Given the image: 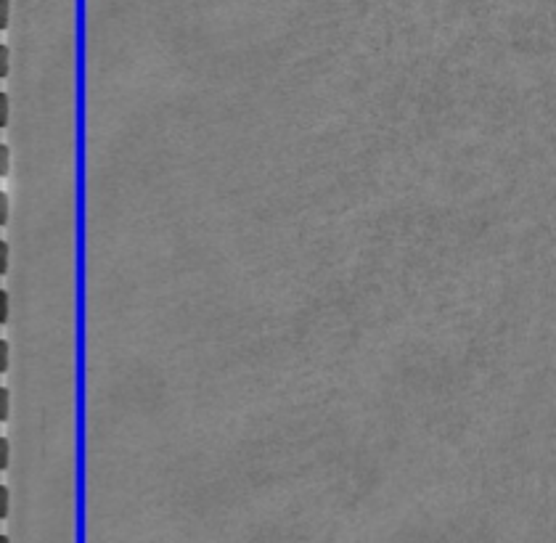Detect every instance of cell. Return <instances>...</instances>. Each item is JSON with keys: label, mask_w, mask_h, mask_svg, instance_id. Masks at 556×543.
<instances>
[{"label": "cell", "mask_w": 556, "mask_h": 543, "mask_svg": "<svg viewBox=\"0 0 556 543\" xmlns=\"http://www.w3.org/2000/svg\"><path fill=\"white\" fill-rule=\"evenodd\" d=\"M8 72H11V48L8 45H0V77H8Z\"/></svg>", "instance_id": "cell-3"}, {"label": "cell", "mask_w": 556, "mask_h": 543, "mask_svg": "<svg viewBox=\"0 0 556 543\" xmlns=\"http://www.w3.org/2000/svg\"><path fill=\"white\" fill-rule=\"evenodd\" d=\"M11 514V490L5 485H0V517H8Z\"/></svg>", "instance_id": "cell-6"}, {"label": "cell", "mask_w": 556, "mask_h": 543, "mask_svg": "<svg viewBox=\"0 0 556 543\" xmlns=\"http://www.w3.org/2000/svg\"><path fill=\"white\" fill-rule=\"evenodd\" d=\"M11 416V390L0 387V421H8Z\"/></svg>", "instance_id": "cell-1"}, {"label": "cell", "mask_w": 556, "mask_h": 543, "mask_svg": "<svg viewBox=\"0 0 556 543\" xmlns=\"http://www.w3.org/2000/svg\"><path fill=\"white\" fill-rule=\"evenodd\" d=\"M8 218H11V199L3 191L0 194V225L3 228H5V223H8Z\"/></svg>", "instance_id": "cell-10"}, {"label": "cell", "mask_w": 556, "mask_h": 543, "mask_svg": "<svg viewBox=\"0 0 556 543\" xmlns=\"http://www.w3.org/2000/svg\"><path fill=\"white\" fill-rule=\"evenodd\" d=\"M8 464H11V440L8 437H0V469H8Z\"/></svg>", "instance_id": "cell-4"}, {"label": "cell", "mask_w": 556, "mask_h": 543, "mask_svg": "<svg viewBox=\"0 0 556 543\" xmlns=\"http://www.w3.org/2000/svg\"><path fill=\"white\" fill-rule=\"evenodd\" d=\"M0 543H11V538H8V535H5V533H3V535H0Z\"/></svg>", "instance_id": "cell-12"}, {"label": "cell", "mask_w": 556, "mask_h": 543, "mask_svg": "<svg viewBox=\"0 0 556 543\" xmlns=\"http://www.w3.org/2000/svg\"><path fill=\"white\" fill-rule=\"evenodd\" d=\"M8 366H11V345L5 342V339H0V371H8Z\"/></svg>", "instance_id": "cell-9"}, {"label": "cell", "mask_w": 556, "mask_h": 543, "mask_svg": "<svg viewBox=\"0 0 556 543\" xmlns=\"http://www.w3.org/2000/svg\"><path fill=\"white\" fill-rule=\"evenodd\" d=\"M8 170H11V148L5 146V143H0V175H8Z\"/></svg>", "instance_id": "cell-8"}, {"label": "cell", "mask_w": 556, "mask_h": 543, "mask_svg": "<svg viewBox=\"0 0 556 543\" xmlns=\"http://www.w3.org/2000/svg\"><path fill=\"white\" fill-rule=\"evenodd\" d=\"M11 22V0H0V29H5Z\"/></svg>", "instance_id": "cell-11"}, {"label": "cell", "mask_w": 556, "mask_h": 543, "mask_svg": "<svg viewBox=\"0 0 556 543\" xmlns=\"http://www.w3.org/2000/svg\"><path fill=\"white\" fill-rule=\"evenodd\" d=\"M8 265H11V247L8 241H0V273H8Z\"/></svg>", "instance_id": "cell-7"}, {"label": "cell", "mask_w": 556, "mask_h": 543, "mask_svg": "<svg viewBox=\"0 0 556 543\" xmlns=\"http://www.w3.org/2000/svg\"><path fill=\"white\" fill-rule=\"evenodd\" d=\"M11 122V98H8V93H0V127H5Z\"/></svg>", "instance_id": "cell-2"}, {"label": "cell", "mask_w": 556, "mask_h": 543, "mask_svg": "<svg viewBox=\"0 0 556 543\" xmlns=\"http://www.w3.org/2000/svg\"><path fill=\"white\" fill-rule=\"evenodd\" d=\"M11 318V294L5 289H0V323Z\"/></svg>", "instance_id": "cell-5"}]
</instances>
